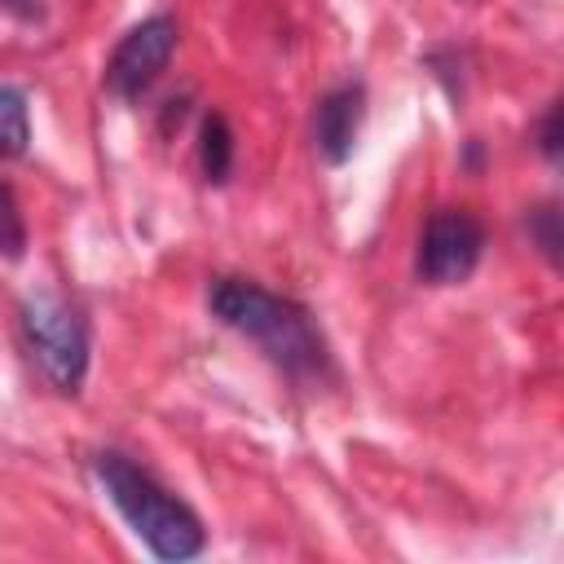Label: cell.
I'll return each mask as SVG.
<instances>
[{"label": "cell", "mask_w": 564, "mask_h": 564, "mask_svg": "<svg viewBox=\"0 0 564 564\" xmlns=\"http://www.w3.org/2000/svg\"><path fill=\"white\" fill-rule=\"evenodd\" d=\"M207 308L216 322H225L229 330L251 339L256 352L269 366H278L291 383L335 379L330 344H326L317 317L300 300L278 295L251 278H216L207 291Z\"/></svg>", "instance_id": "cell-1"}, {"label": "cell", "mask_w": 564, "mask_h": 564, "mask_svg": "<svg viewBox=\"0 0 564 564\" xmlns=\"http://www.w3.org/2000/svg\"><path fill=\"white\" fill-rule=\"evenodd\" d=\"M97 480L106 489V498L115 502V511L128 520V529L150 546V555L159 560H194L207 542L198 511L172 494L167 485H159L141 463H132L119 449L97 454Z\"/></svg>", "instance_id": "cell-2"}, {"label": "cell", "mask_w": 564, "mask_h": 564, "mask_svg": "<svg viewBox=\"0 0 564 564\" xmlns=\"http://www.w3.org/2000/svg\"><path fill=\"white\" fill-rule=\"evenodd\" d=\"M18 326H22L26 352L40 366V375L62 397H75L84 388V379H88V352H93L84 313L70 300H62V295L40 291V295H26L22 300Z\"/></svg>", "instance_id": "cell-3"}, {"label": "cell", "mask_w": 564, "mask_h": 564, "mask_svg": "<svg viewBox=\"0 0 564 564\" xmlns=\"http://www.w3.org/2000/svg\"><path fill=\"white\" fill-rule=\"evenodd\" d=\"M485 256V225L467 207H436L419 234L414 269L432 286H458L476 273Z\"/></svg>", "instance_id": "cell-4"}, {"label": "cell", "mask_w": 564, "mask_h": 564, "mask_svg": "<svg viewBox=\"0 0 564 564\" xmlns=\"http://www.w3.org/2000/svg\"><path fill=\"white\" fill-rule=\"evenodd\" d=\"M176 40H181V26L172 13H150L141 18L132 31H123V40L110 48L106 57V88L123 101H137L154 88V79L167 70L172 53H176Z\"/></svg>", "instance_id": "cell-5"}, {"label": "cell", "mask_w": 564, "mask_h": 564, "mask_svg": "<svg viewBox=\"0 0 564 564\" xmlns=\"http://www.w3.org/2000/svg\"><path fill=\"white\" fill-rule=\"evenodd\" d=\"M361 123H366V84L348 79V84L330 88L313 115V137H317L322 159L335 167L348 163L357 150V137H361Z\"/></svg>", "instance_id": "cell-6"}, {"label": "cell", "mask_w": 564, "mask_h": 564, "mask_svg": "<svg viewBox=\"0 0 564 564\" xmlns=\"http://www.w3.org/2000/svg\"><path fill=\"white\" fill-rule=\"evenodd\" d=\"M198 167L212 185L229 181V167H234V132H229V119L216 110L198 128Z\"/></svg>", "instance_id": "cell-7"}, {"label": "cell", "mask_w": 564, "mask_h": 564, "mask_svg": "<svg viewBox=\"0 0 564 564\" xmlns=\"http://www.w3.org/2000/svg\"><path fill=\"white\" fill-rule=\"evenodd\" d=\"M26 145H31L26 93L13 84H0V159H22Z\"/></svg>", "instance_id": "cell-8"}, {"label": "cell", "mask_w": 564, "mask_h": 564, "mask_svg": "<svg viewBox=\"0 0 564 564\" xmlns=\"http://www.w3.org/2000/svg\"><path fill=\"white\" fill-rule=\"evenodd\" d=\"M0 256L22 260L26 256V216L18 207V194L9 181H0Z\"/></svg>", "instance_id": "cell-9"}, {"label": "cell", "mask_w": 564, "mask_h": 564, "mask_svg": "<svg viewBox=\"0 0 564 564\" xmlns=\"http://www.w3.org/2000/svg\"><path fill=\"white\" fill-rule=\"evenodd\" d=\"M524 229H529V238L538 242V251L551 260V264H560V212L551 207V203H542V207H533L529 216H524Z\"/></svg>", "instance_id": "cell-10"}, {"label": "cell", "mask_w": 564, "mask_h": 564, "mask_svg": "<svg viewBox=\"0 0 564 564\" xmlns=\"http://www.w3.org/2000/svg\"><path fill=\"white\" fill-rule=\"evenodd\" d=\"M538 150H542L546 163L560 159V101H551L542 110V119H538Z\"/></svg>", "instance_id": "cell-11"}, {"label": "cell", "mask_w": 564, "mask_h": 564, "mask_svg": "<svg viewBox=\"0 0 564 564\" xmlns=\"http://www.w3.org/2000/svg\"><path fill=\"white\" fill-rule=\"evenodd\" d=\"M0 9H9V13H13V18H22V22L40 18V0H0Z\"/></svg>", "instance_id": "cell-12"}]
</instances>
